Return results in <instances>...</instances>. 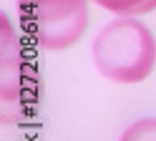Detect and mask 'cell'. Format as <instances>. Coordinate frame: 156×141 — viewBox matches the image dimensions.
<instances>
[{
    "mask_svg": "<svg viewBox=\"0 0 156 141\" xmlns=\"http://www.w3.org/2000/svg\"><path fill=\"white\" fill-rule=\"evenodd\" d=\"M93 3L116 15H131V18L156 10V0H93Z\"/></svg>",
    "mask_w": 156,
    "mask_h": 141,
    "instance_id": "277c9868",
    "label": "cell"
},
{
    "mask_svg": "<svg viewBox=\"0 0 156 141\" xmlns=\"http://www.w3.org/2000/svg\"><path fill=\"white\" fill-rule=\"evenodd\" d=\"M25 35L38 48L66 50L88 28V0H15Z\"/></svg>",
    "mask_w": 156,
    "mask_h": 141,
    "instance_id": "7a4b0ae2",
    "label": "cell"
},
{
    "mask_svg": "<svg viewBox=\"0 0 156 141\" xmlns=\"http://www.w3.org/2000/svg\"><path fill=\"white\" fill-rule=\"evenodd\" d=\"M28 63V60H25ZM20 58V43L10 25V20L3 15V111L8 108V118L20 114L23 106L33 103V93H28V81L23 83V68H28Z\"/></svg>",
    "mask_w": 156,
    "mask_h": 141,
    "instance_id": "3957f363",
    "label": "cell"
},
{
    "mask_svg": "<svg viewBox=\"0 0 156 141\" xmlns=\"http://www.w3.org/2000/svg\"><path fill=\"white\" fill-rule=\"evenodd\" d=\"M93 63L113 83H139L156 66V38L144 23L121 15L106 23L93 40Z\"/></svg>",
    "mask_w": 156,
    "mask_h": 141,
    "instance_id": "6da1fadb",
    "label": "cell"
},
{
    "mask_svg": "<svg viewBox=\"0 0 156 141\" xmlns=\"http://www.w3.org/2000/svg\"><path fill=\"white\" fill-rule=\"evenodd\" d=\"M119 141H156V118H139L121 134Z\"/></svg>",
    "mask_w": 156,
    "mask_h": 141,
    "instance_id": "5b68a950",
    "label": "cell"
}]
</instances>
